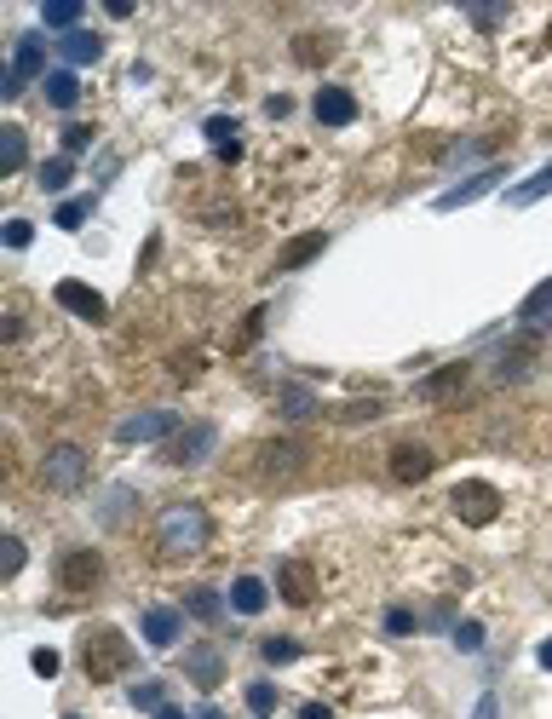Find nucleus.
I'll list each match as a JSON object with an SVG mask.
<instances>
[{
	"instance_id": "nucleus-1",
	"label": "nucleus",
	"mask_w": 552,
	"mask_h": 719,
	"mask_svg": "<svg viewBox=\"0 0 552 719\" xmlns=\"http://www.w3.org/2000/svg\"><path fill=\"white\" fill-rule=\"evenodd\" d=\"M156 541L167 558H190L207 547V512L196 501H173V507L156 518Z\"/></svg>"
},
{
	"instance_id": "nucleus-2",
	"label": "nucleus",
	"mask_w": 552,
	"mask_h": 719,
	"mask_svg": "<svg viewBox=\"0 0 552 719\" xmlns=\"http://www.w3.org/2000/svg\"><path fill=\"white\" fill-rule=\"evenodd\" d=\"M81 668H87L92 685L121 679V673L133 668V645H127V633H115V627H98V633H87V645H81Z\"/></svg>"
},
{
	"instance_id": "nucleus-3",
	"label": "nucleus",
	"mask_w": 552,
	"mask_h": 719,
	"mask_svg": "<svg viewBox=\"0 0 552 719\" xmlns=\"http://www.w3.org/2000/svg\"><path fill=\"white\" fill-rule=\"evenodd\" d=\"M449 507H455L460 524L483 530V524H495V518H501V489H495V484H483V478H466V484H455Z\"/></svg>"
},
{
	"instance_id": "nucleus-4",
	"label": "nucleus",
	"mask_w": 552,
	"mask_h": 719,
	"mask_svg": "<svg viewBox=\"0 0 552 719\" xmlns=\"http://www.w3.org/2000/svg\"><path fill=\"white\" fill-rule=\"evenodd\" d=\"M213 449H219V426L196 420V426H179L173 438L161 443V461H167V466H202Z\"/></svg>"
},
{
	"instance_id": "nucleus-5",
	"label": "nucleus",
	"mask_w": 552,
	"mask_h": 719,
	"mask_svg": "<svg viewBox=\"0 0 552 719\" xmlns=\"http://www.w3.org/2000/svg\"><path fill=\"white\" fill-rule=\"evenodd\" d=\"M41 484H46V489H58V495L81 489V484H87V455H81L75 443H58V449H46V461H41Z\"/></svg>"
},
{
	"instance_id": "nucleus-6",
	"label": "nucleus",
	"mask_w": 552,
	"mask_h": 719,
	"mask_svg": "<svg viewBox=\"0 0 552 719\" xmlns=\"http://www.w3.org/2000/svg\"><path fill=\"white\" fill-rule=\"evenodd\" d=\"M305 461H311V443L305 438H282V443H265V449H259V472H265V478H294Z\"/></svg>"
},
{
	"instance_id": "nucleus-7",
	"label": "nucleus",
	"mask_w": 552,
	"mask_h": 719,
	"mask_svg": "<svg viewBox=\"0 0 552 719\" xmlns=\"http://www.w3.org/2000/svg\"><path fill=\"white\" fill-rule=\"evenodd\" d=\"M173 432H179V415H167V409H144V415H133V420L115 426V438L121 443H156V438L167 443Z\"/></svg>"
},
{
	"instance_id": "nucleus-8",
	"label": "nucleus",
	"mask_w": 552,
	"mask_h": 719,
	"mask_svg": "<svg viewBox=\"0 0 552 719\" xmlns=\"http://www.w3.org/2000/svg\"><path fill=\"white\" fill-rule=\"evenodd\" d=\"M58 581H64V593H92V587L104 581V558L92 553V547H75V553L58 564Z\"/></svg>"
},
{
	"instance_id": "nucleus-9",
	"label": "nucleus",
	"mask_w": 552,
	"mask_h": 719,
	"mask_svg": "<svg viewBox=\"0 0 552 719\" xmlns=\"http://www.w3.org/2000/svg\"><path fill=\"white\" fill-rule=\"evenodd\" d=\"M29 75H41V81L52 75V70H46V41H41V35H23V41H18V58H12V75H6V98H18Z\"/></svg>"
},
{
	"instance_id": "nucleus-10",
	"label": "nucleus",
	"mask_w": 552,
	"mask_h": 719,
	"mask_svg": "<svg viewBox=\"0 0 552 719\" xmlns=\"http://www.w3.org/2000/svg\"><path fill=\"white\" fill-rule=\"evenodd\" d=\"M432 449H420V443H397V449H391L386 455V472L391 478H397V484H426V478H432Z\"/></svg>"
},
{
	"instance_id": "nucleus-11",
	"label": "nucleus",
	"mask_w": 552,
	"mask_h": 719,
	"mask_svg": "<svg viewBox=\"0 0 552 719\" xmlns=\"http://www.w3.org/2000/svg\"><path fill=\"white\" fill-rule=\"evenodd\" d=\"M276 593H282L288 604H299V610L317 604V570H311L305 558H288V564L276 570Z\"/></svg>"
},
{
	"instance_id": "nucleus-12",
	"label": "nucleus",
	"mask_w": 552,
	"mask_h": 719,
	"mask_svg": "<svg viewBox=\"0 0 552 719\" xmlns=\"http://www.w3.org/2000/svg\"><path fill=\"white\" fill-rule=\"evenodd\" d=\"M58 305H64V311H75L81 323H104V317H110L104 294H98V288H87V282H75V277L58 282Z\"/></svg>"
},
{
	"instance_id": "nucleus-13",
	"label": "nucleus",
	"mask_w": 552,
	"mask_h": 719,
	"mask_svg": "<svg viewBox=\"0 0 552 719\" xmlns=\"http://www.w3.org/2000/svg\"><path fill=\"white\" fill-rule=\"evenodd\" d=\"M466 380H472V363H443L437 374L420 380V397H426V403H455V397L466 392Z\"/></svg>"
},
{
	"instance_id": "nucleus-14",
	"label": "nucleus",
	"mask_w": 552,
	"mask_h": 719,
	"mask_svg": "<svg viewBox=\"0 0 552 719\" xmlns=\"http://www.w3.org/2000/svg\"><path fill=\"white\" fill-rule=\"evenodd\" d=\"M535 357H541V340H535V334H524L518 346H501L495 351V380H524V374L535 369Z\"/></svg>"
},
{
	"instance_id": "nucleus-15",
	"label": "nucleus",
	"mask_w": 552,
	"mask_h": 719,
	"mask_svg": "<svg viewBox=\"0 0 552 719\" xmlns=\"http://www.w3.org/2000/svg\"><path fill=\"white\" fill-rule=\"evenodd\" d=\"M317 121L322 127H351V121H357V98L345 93V87H322L317 93Z\"/></svg>"
},
{
	"instance_id": "nucleus-16",
	"label": "nucleus",
	"mask_w": 552,
	"mask_h": 719,
	"mask_svg": "<svg viewBox=\"0 0 552 719\" xmlns=\"http://www.w3.org/2000/svg\"><path fill=\"white\" fill-rule=\"evenodd\" d=\"M179 633H184V616H179V610H167V604H156V610H144V639H150L156 650L179 645Z\"/></svg>"
},
{
	"instance_id": "nucleus-17",
	"label": "nucleus",
	"mask_w": 552,
	"mask_h": 719,
	"mask_svg": "<svg viewBox=\"0 0 552 719\" xmlns=\"http://www.w3.org/2000/svg\"><path fill=\"white\" fill-rule=\"evenodd\" d=\"M184 673H190V679H196L202 691H213V685L225 679V656H219L213 645H196L190 656H184Z\"/></svg>"
},
{
	"instance_id": "nucleus-18",
	"label": "nucleus",
	"mask_w": 552,
	"mask_h": 719,
	"mask_svg": "<svg viewBox=\"0 0 552 719\" xmlns=\"http://www.w3.org/2000/svg\"><path fill=\"white\" fill-rule=\"evenodd\" d=\"M489 185H501V167H483L478 179H466V185H455L449 196H437V208H443V213H455V208H466V202H478V196H483Z\"/></svg>"
},
{
	"instance_id": "nucleus-19",
	"label": "nucleus",
	"mask_w": 552,
	"mask_h": 719,
	"mask_svg": "<svg viewBox=\"0 0 552 719\" xmlns=\"http://www.w3.org/2000/svg\"><path fill=\"white\" fill-rule=\"evenodd\" d=\"M322 248H328V231H305V236H294V242L282 248V271H299V265H311Z\"/></svg>"
},
{
	"instance_id": "nucleus-20",
	"label": "nucleus",
	"mask_w": 552,
	"mask_h": 719,
	"mask_svg": "<svg viewBox=\"0 0 552 719\" xmlns=\"http://www.w3.org/2000/svg\"><path fill=\"white\" fill-rule=\"evenodd\" d=\"M265 599H271V593H265V581H259V576H236V587H230L236 616H259V610H265Z\"/></svg>"
},
{
	"instance_id": "nucleus-21",
	"label": "nucleus",
	"mask_w": 552,
	"mask_h": 719,
	"mask_svg": "<svg viewBox=\"0 0 552 719\" xmlns=\"http://www.w3.org/2000/svg\"><path fill=\"white\" fill-rule=\"evenodd\" d=\"M41 93H46V104H52V110H75V98H81V81H75L69 70H52V75L41 81Z\"/></svg>"
},
{
	"instance_id": "nucleus-22",
	"label": "nucleus",
	"mask_w": 552,
	"mask_h": 719,
	"mask_svg": "<svg viewBox=\"0 0 552 719\" xmlns=\"http://www.w3.org/2000/svg\"><path fill=\"white\" fill-rule=\"evenodd\" d=\"M98 35H87V29H75V35H64V41H58V58H64V64H98Z\"/></svg>"
},
{
	"instance_id": "nucleus-23",
	"label": "nucleus",
	"mask_w": 552,
	"mask_h": 719,
	"mask_svg": "<svg viewBox=\"0 0 552 719\" xmlns=\"http://www.w3.org/2000/svg\"><path fill=\"white\" fill-rule=\"evenodd\" d=\"M541 196H552V167H541L535 179H524V185L506 190V202H512V208H529V202H541Z\"/></svg>"
},
{
	"instance_id": "nucleus-24",
	"label": "nucleus",
	"mask_w": 552,
	"mask_h": 719,
	"mask_svg": "<svg viewBox=\"0 0 552 719\" xmlns=\"http://www.w3.org/2000/svg\"><path fill=\"white\" fill-rule=\"evenodd\" d=\"M41 18H46V29H64V35H75V24H81V0H46Z\"/></svg>"
},
{
	"instance_id": "nucleus-25",
	"label": "nucleus",
	"mask_w": 552,
	"mask_h": 719,
	"mask_svg": "<svg viewBox=\"0 0 552 719\" xmlns=\"http://www.w3.org/2000/svg\"><path fill=\"white\" fill-rule=\"evenodd\" d=\"M23 162H29V139H23V127H6V133H0V167L18 173Z\"/></svg>"
},
{
	"instance_id": "nucleus-26",
	"label": "nucleus",
	"mask_w": 552,
	"mask_h": 719,
	"mask_svg": "<svg viewBox=\"0 0 552 719\" xmlns=\"http://www.w3.org/2000/svg\"><path fill=\"white\" fill-rule=\"evenodd\" d=\"M294 58L305 64V70H317L322 58H334V41H328V35H299V41H294Z\"/></svg>"
},
{
	"instance_id": "nucleus-27",
	"label": "nucleus",
	"mask_w": 552,
	"mask_h": 719,
	"mask_svg": "<svg viewBox=\"0 0 552 719\" xmlns=\"http://www.w3.org/2000/svg\"><path fill=\"white\" fill-rule=\"evenodd\" d=\"M541 317H552V277L541 282L524 305H518V323H541Z\"/></svg>"
},
{
	"instance_id": "nucleus-28",
	"label": "nucleus",
	"mask_w": 552,
	"mask_h": 719,
	"mask_svg": "<svg viewBox=\"0 0 552 719\" xmlns=\"http://www.w3.org/2000/svg\"><path fill=\"white\" fill-rule=\"evenodd\" d=\"M190 616H196V622H219V616H225V599H219L213 587H196V593H190Z\"/></svg>"
},
{
	"instance_id": "nucleus-29",
	"label": "nucleus",
	"mask_w": 552,
	"mask_h": 719,
	"mask_svg": "<svg viewBox=\"0 0 552 719\" xmlns=\"http://www.w3.org/2000/svg\"><path fill=\"white\" fill-rule=\"evenodd\" d=\"M282 415H288V420H305V415H317V397L305 392V386H288V392H282Z\"/></svg>"
},
{
	"instance_id": "nucleus-30",
	"label": "nucleus",
	"mask_w": 552,
	"mask_h": 719,
	"mask_svg": "<svg viewBox=\"0 0 552 719\" xmlns=\"http://www.w3.org/2000/svg\"><path fill=\"white\" fill-rule=\"evenodd\" d=\"M202 133L213 139V150H225V144H242V133H236V121H230V116H207V121H202Z\"/></svg>"
},
{
	"instance_id": "nucleus-31",
	"label": "nucleus",
	"mask_w": 552,
	"mask_h": 719,
	"mask_svg": "<svg viewBox=\"0 0 552 719\" xmlns=\"http://www.w3.org/2000/svg\"><path fill=\"white\" fill-rule=\"evenodd\" d=\"M18 570H23V541L18 535H6V541H0V576L12 581Z\"/></svg>"
},
{
	"instance_id": "nucleus-32",
	"label": "nucleus",
	"mask_w": 552,
	"mask_h": 719,
	"mask_svg": "<svg viewBox=\"0 0 552 719\" xmlns=\"http://www.w3.org/2000/svg\"><path fill=\"white\" fill-rule=\"evenodd\" d=\"M259 328H265V305H253V311H248V323L236 328V340H230V346H236V351H248L253 340H259Z\"/></svg>"
},
{
	"instance_id": "nucleus-33",
	"label": "nucleus",
	"mask_w": 552,
	"mask_h": 719,
	"mask_svg": "<svg viewBox=\"0 0 552 719\" xmlns=\"http://www.w3.org/2000/svg\"><path fill=\"white\" fill-rule=\"evenodd\" d=\"M133 708H150V714H161L167 702H161V679H144V685H133Z\"/></svg>"
},
{
	"instance_id": "nucleus-34",
	"label": "nucleus",
	"mask_w": 552,
	"mask_h": 719,
	"mask_svg": "<svg viewBox=\"0 0 552 719\" xmlns=\"http://www.w3.org/2000/svg\"><path fill=\"white\" fill-rule=\"evenodd\" d=\"M69 173H75V167H69V156H58V162H46V167H41V185H46V190H64V185H69Z\"/></svg>"
},
{
	"instance_id": "nucleus-35",
	"label": "nucleus",
	"mask_w": 552,
	"mask_h": 719,
	"mask_svg": "<svg viewBox=\"0 0 552 719\" xmlns=\"http://www.w3.org/2000/svg\"><path fill=\"white\" fill-rule=\"evenodd\" d=\"M133 507V489H110V501H104V524H121Z\"/></svg>"
},
{
	"instance_id": "nucleus-36",
	"label": "nucleus",
	"mask_w": 552,
	"mask_h": 719,
	"mask_svg": "<svg viewBox=\"0 0 552 719\" xmlns=\"http://www.w3.org/2000/svg\"><path fill=\"white\" fill-rule=\"evenodd\" d=\"M259 650H265V662H276V668H282V662H294V656H299V645H294V639H265Z\"/></svg>"
},
{
	"instance_id": "nucleus-37",
	"label": "nucleus",
	"mask_w": 552,
	"mask_h": 719,
	"mask_svg": "<svg viewBox=\"0 0 552 719\" xmlns=\"http://www.w3.org/2000/svg\"><path fill=\"white\" fill-rule=\"evenodd\" d=\"M248 708H253V714H259V719H265V714H271V708H276V691H271V685H265V679H259V685H248Z\"/></svg>"
},
{
	"instance_id": "nucleus-38",
	"label": "nucleus",
	"mask_w": 552,
	"mask_h": 719,
	"mask_svg": "<svg viewBox=\"0 0 552 719\" xmlns=\"http://www.w3.org/2000/svg\"><path fill=\"white\" fill-rule=\"evenodd\" d=\"M29 668L41 673V679H58V668H64V662H58V650H35V656H29Z\"/></svg>"
},
{
	"instance_id": "nucleus-39",
	"label": "nucleus",
	"mask_w": 552,
	"mask_h": 719,
	"mask_svg": "<svg viewBox=\"0 0 552 719\" xmlns=\"http://www.w3.org/2000/svg\"><path fill=\"white\" fill-rule=\"evenodd\" d=\"M58 225H64V231H81V225H87V202H64V208H58Z\"/></svg>"
},
{
	"instance_id": "nucleus-40",
	"label": "nucleus",
	"mask_w": 552,
	"mask_h": 719,
	"mask_svg": "<svg viewBox=\"0 0 552 719\" xmlns=\"http://www.w3.org/2000/svg\"><path fill=\"white\" fill-rule=\"evenodd\" d=\"M87 144H92V127H81V121H69V127H64V150L75 156V150H87Z\"/></svg>"
},
{
	"instance_id": "nucleus-41",
	"label": "nucleus",
	"mask_w": 552,
	"mask_h": 719,
	"mask_svg": "<svg viewBox=\"0 0 552 719\" xmlns=\"http://www.w3.org/2000/svg\"><path fill=\"white\" fill-rule=\"evenodd\" d=\"M29 236H35V225H29V219H12V225H6V248H29Z\"/></svg>"
},
{
	"instance_id": "nucleus-42",
	"label": "nucleus",
	"mask_w": 552,
	"mask_h": 719,
	"mask_svg": "<svg viewBox=\"0 0 552 719\" xmlns=\"http://www.w3.org/2000/svg\"><path fill=\"white\" fill-rule=\"evenodd\" d=\"M455 645H460V650H478V645H483V627H478V622H460V627H455Z\"/></svg>"
},
{
	"instance_id": "nucleus-43",
	"label": "nucleus",
	"mask_w": 552,
	"mask_h": 719,
	"mask_svg": "<svg viewBox=\"0 0 552 719\" xmlns=\"http://www.w3.org/2000/svg\"><path fill=\"white\" fill-rule=\"evenodd\" d=\"M386 633H397V639H403V633H414V616H409V610H391V616H386Z\"/></svg>"
},
{
	"instance_id": "nucleus-44",
	"label": "nucleus",
	"mask_w": 552,
	"mask_h": 719,
	"mask_svg": "<svg viewBox=\"0 0 552 719\" xmlns=\"http://www.w3.org/2000/svg\"><path fill=\"white\" fill-rule=\"evenodd\" d=\"M368 415H380V397H374V403H351V409H340V420H368Z\"/></svg>"
},
{
	"instance_id": "nucleus-45",
	"label": "nucleus",
	"mask_w": 552,
	"mask_h": 719,
	"mask_svg": "<svg viewBox=\"0 0 552 719\" xmlns=\"http://www.w3.org/2000/svg\"><path fill=\"white\" fill-rule=\"evenodd\" d=\"M472 24H478V29H495V24H501V6H478V12H472Z\"/></svg>"
},
{
	"instance_id": "nucleus-46",
	"label": "nucleus",
	"mask_w": 552,
	"mask_h": 719,
	"mask_svg": "<svg viewBox=\"0 0 552 719\" xmlns=\"http://www.w3.org/2000/svg\"><path fill=\"white\" fill-rule=\"evenodd\" d=\"M472 719H501V708H495V696H483V702H478V714H472Z\"/></svg>"
},
{
	"instance_id": "nucleus-47",
	"label": "nucleus",
	"mask_w": 552,
	"mask_h": 719,
	"mask_svg": "<svg viewBox=\"0 0 552 719\" xmlns=\"http://www.w3.org/2000/svg\"><path fill=\"white\" fill-rule=\"evenodd\" d=\"M299 719H328V708H322V702H305V708H299Z\"/></svg>"
},
{
	"instance_id": "nucleus-48",
	"label": "nucleus",
	"mask_w": 552,
	"mask_h": 719,
	"mask_svg": "<svg viewBox=\"0 0 552 719\" xmlns=\"http://www.w3.org/2000/svg\"><path fill=\"white\" fill-rule=\"evenodd\" d=\"M535 656H541V668H552V639H547L541 650H535Z\"/></svg>"
},
{
	"instance_id": "nucleus-49",
	"label": "nucleus",
	"mask_w": 552,
	"mask_h": 719,
	"mask_svg": "<svg viewBox=\"0 0 552 719\" xmlns=\"http://www.w3.org/2000/svg\"><path fill=\"white\" fill-rule=\"evenodd\" d=\"M156 719H190V714H184V708H161Z\"/></svg>"
},
{
	"instance_id": "nucleus-50",
	"label": "nucleus",
	"mask_w": 552,
	"mask_h": 719,
	"mask_svg": "<svg viewBox=\"0 0 552 719\" xmlns=\"http://www.w3.org/2000/svg\"><path fill=\"white\" fill-rule=\"evenodd\" d=\"M196 719H225V714H219V708H202V714H196Z\"/></svg>"
},
{
	"instance_id": "nucleus-51",
	"label": "nucleus",
	"mask_w": 552,
	"mask_h": 719,
	"mask_svg": "<svg viewBox=\"0 0 552 719\" xmlns=\"http://www.w3.org/2000/svg\"><path fill=\"white\" fill-rule=\"evenodd\" d=\"M69 719H81V714H69Z\"/></svg>"
},
{
	"instance_id": "nucleus-52",
	"label": "nucleus",
	"mask_w": 552,
	"mask_h": 719,
	"mask_svg": "<svg viewBox=\"0 0 552 719\" xmlns=\"http://www.w3.org/2000/svg\"><path fill=\"white\" fill-rule=\"evenodd\" d=\"M547 41H552V29H547Z\"/></svg>"
}]
</instances>
